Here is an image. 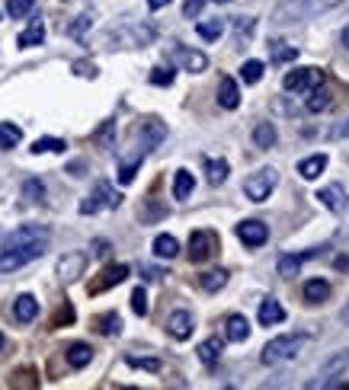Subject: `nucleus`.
<instances>
[{
	"mask_svg": "<svg viewBox=\"0 0 349 390\" xmlns=\"http://www.w3.org/2000/svg\"><path fill=\"white\" fill-rule=\"evenodd\" d=\"M49 250V244H16L0 250V272H16L23 265H29L32 259H39Z\"/></svg>",
	"mask_w": 349,
	"mask_h": 390,
	"instance_id": "nucleus-4",
	"label": "nucleus"
},
{
	"mask_svg": "<svg viewBox=\"0 0 349 390\" xmlns=\"http://www.w3.org/2000/svg\"><path fill=\"white\" fill-rule=\"evenodd\" d=\"M42 39H45V23L32 20V23H29V29H23V32H20V49H35V45H42Z\"/></svg>",
	"mask_w": 349,
	"mask_h": 390,
	"instance_id": "nucleus-24",
	"label": "nucleus"
},
{
	"mask_svg": "<svg viewBox=\"0 0 349 390\" xmlns=\"http://www.w3.org/2000/svg\"><path fill=\"white\" fill-rule=\"evenodd\" d=\"M221 352H224V339L212 336V339H205L202 346H199V362H202V365H215L218 358H221Z\"/></svg>",
	"mask_w": 349,
	"mask_h": 390,
	"instance_id": "nucleus-29",
	"label": "nucleus"
},
{
	"mask_svg": "<svg viewBox=\"0 0 349 390\" xmlns=\"http://www.w3.org/2000/svg\"><path fill=\"white\" fill-rule=\"evenodd\" d=\"M176 253H180V240H176L173 234H157V237H154V256L173 259Z\"/></svg>",
	"mask_w": 349,
	"mask_h": 390,
	"instance_id": "nucleus-26",
	"label": "nucleus"
},
{
	"mask_svg": "<svg viewBox=\"0 0 349 390\" xmlns=\"http://www.w3.org/2000/svg\"><path fill=\"white\" fill-rule=\"evenodd\" d=\"M202 7H205V0H186V4H183V16H186V20H196V16L202 13Z\"/></svg>",
	"mask_w": 349,
	"mask_h": 390,
	"instance_id": "nucleus-47",
	"label": "nucleus"
},
{
	"mask_svg": "<svg viewBox=\"0 0 349 390\" xmlns=\"http://www.w3.org/2000/svg\"><path fill=\"white\" fill-rule=\"evenodd\" d=\"M64 358H68L71 368H87V365L93 362V348L87 346V342H74V346H68Z\"/></svg>",
	"mask_w": 349,
	"mask_h": 390,
	"instance_id": "nucleus-22",
	"label": "nucleus"
},
{
	"mask_svg": "<svg viewBox=\"0 0 349 390\" xmlns=\"http://www.w3.org/2000/svg\"><path fill=\"white\" fill-rule=\"evenodd\" d=\"M23 195H26L29 202H42V199H45L42 180H26V182H23Z\"/></svg>",
	"mask_w": 349,
	"mask_h": 390,
	"instance_id": "nucleus-42",
	"label": "nucleus"
},
{
	"mask_svg": "<svg viewBox=\"0 0 349 390\" xmlns=\"http://www.w3.org/2000/svg\"><path fill=\"white\" fill-rule=\"evenodd\" d=\"M276 186H279V173H276L273 167H263V170H257V173H250L244 180V195L250 199V202H266Z\"/></svg>",
	"mask_w": 349,
	"mask_h": 390,
	"instance_id": "nucleus-5",
	"label": "nucleus"
},
{
	"mask_svg": "<svg viewBox=\"0 0 349 390\" xmlns=\"http://www.w3.org/2000/svg\"><path fill=\"white\" fill-rule=\"evenodd\" d=\"M253 26H257L253 16H238V20H234V35H238V42H247V39H250Z\"/></svg>",
	"mask_w": 349,
	"mask_h": 390,
	"instance_id": "nucleus-41",
	"label": "nucleus"
},
{
	"mask_svg": "<svg viewBox=\"0 0 349 390\" xmlns=\"http://www.w3.org/2000/svg\"><path fill=\"white\" fill-rule=\"evenodd\" d=\"M257 320H259V327H276V323L286 320V307H282L276 298H266L263 304H259Z\"/></svg>",
	"mask_w": 349,
	"mask_h": 390,
	"instance_id": "nucleus-17",
	"label": "nucleus"
},
{
	"mask_svg": "<svg viewBox=\"0 0 349 390\" xmlns=\"http://www.w3.org/2000/svg\"><path fill=\"white\" fill-rule=\"evenodd\" d=\"M199 285H202L209 294L221 291V288L228 285V272H224V269H212V272H205L202 279H199Z\"/></svg>",
	"mask_w": 349,
	"mask_h": 390,
	"instance_id": "nucleus-31",
	"label": "nucleus"
},
{
	"mask_svg": "<svg viewBox=\"0 0 349 390\" xmlns=\"http://www.w3.org/2000/svg\"><path fill=\"white\" fill-rule=\"evenodd\" d=\"M132 368H145V371H161V358H138V356H128L125 358Z\"/></svg>",
	"mask_w": 349,
	"mask_h": 390,
	"instance_id": "nucleus-44",
	"label": "nucleus"
},
{
	"mask_svg": "<svg viewBox=\"0 0 349 390\" xmlns=\"http://www.w3.org/2000/svg\"><path fill=\"white\" fill-rule=\"evenodd\" d=\"M112 138H116V122H106V125L97 132V141L103 147H112Z\"/></svg>",
	"mask_w": 349,
	"mask_h": 390,
	"instance_id": "nucleus-46",
	"label": "nucleus"
},
{
	"mask_svg": "<svg viewBox=\"0 0 349 390\" xmlns=\"http://www.w3.org/2000/svg\"><path fill=\"white\" fill-rule=\"evenodd\" d=\"M119 205H122V195L103 180V182H97L93 192L80 202V215H97V211H103V208H119Z\"/></svg>",
	"mask_w": 349,
	"mask_h": 390,
	"instance_id": "nucleus-6",
	"label": "nucleus"
},
{
	"mask_svg": "<svg viewBox=\"0 0 349 390\" xmlns=\"http://www.w3.org/2000/svg\"><path fill=\"white\" fill-rule=\"evenodd\" d=\"M215 4H231V0H215Z\"/></svg>",
	"mask_w": 349,
	"mask_h": 390,
	"instance_id": "nucleus-57",
	"label": "nucleus"
},
{
	"mask_svg": "<svg viewBox=\"0 0 349 390\" xmlns=\"http://www.w3.org/2000/svg\"><path fill=\"white\" fill-rule=\"evenodd\" d=\"M192 189H196V180H192V173H189V170H176V176H173V199L186 202L189 195H192Z\"/></svg>",
	"mask_w": 349,
	"mask_h": 390,
	"instance_id": "nucleus-28",
	"label": "nucleus"
},
{
	"mask_svg": "<svg viewBox=\"0 0 349 390\" xmlns=\"http://www.w3.org/2000/svg\"><path fill=\"white\" fill-rule=\"evenodd\" d=\"M343 0H286L282 7H276L273 23L276 26H286V23L295 20H307V16H317V13H327V10L340 7Z\"/></svg>",
	"mask_w": 349,
	"mask_h": 390,
	"instance_id": "nucleus-1",
	"label": "nucleus"
},
{
	"mask_svg": "<svg viewBox=\"0 0 349 390\" xmlns=\"http://www.w3.org/2000/svg\"><path fill=\"white\" fill-rule=\"evenodd\" d=\"M132 310L138 317L147 314V294H145V288H135V291H132Z\"/></svg>",
	"mask_w": 349,
	"mask_h": 390,
	"instance_id": "nucleus-45",
	"label": "nucleus"
},
{
	"mask_svg": "<svg viewBox=\"0 0 349 390\" xmlns=\"http://www.w3.org/2000/svg\"><path fill=\"white\" fill-rule=\"evenodd\" d=\"M305 342H307V333L276 336V339L266 342V348H263V356H259V362H263V365H282V362H288V358L298 356Z\"/></svg>",
	"mask_w": 349,
	"mask_h": 390,
	"instance_id": "nucleus-2",
	"label": "nucleus"
},
{
	"mask_svg": "<svg viewBox=\"0 0 349 390\" xmlns=\"http://www.w3.org/2000/svg\"><path fill=\"white\" fill-rule=\"evenodd\" d=\"M327 163H330L327 153H311V157H305V161L298 163L301 180H317V176H321L324 170H327Z\"/></svg>",
	"mask_w": 349,
	"mask_h": 390,
	"instance_id": "nucleus-19",
	"label": "nucleus"
},
{
	"mask_svg": "<svg viewBox=\"0 0 349 390\" xmlns=\"http://www.w3.org/2000/svg\"><path fill=\"white\" fill-rule=\"evenodd\" d=\"M84 170H87L84 161H77V163H71V167H68V173H71V176H84Z\"/></svg>",
	"mask_w": 349,
	"mask_h": 390,
	"instance_id": "nucleus-51",
	"label": "nucleus"
},
{
	"mask_svg": "<svg viewBox=\"0 0 349 390\" xmlns=\"http://www.w3.org/2000/svg\"><path fill=\"white\" fill-rule=\"evenodd\" d=\"M154 39H157V29L151 23H125V26L109 32V42L122 45V49H145Z\"/></svg>",
	"mask_w": 349,
	"mask_h": 390,
	"instance_id": "nucleus-3",
	"label": "nucleus"
},
{
	"mask_svg": "<svg viewBox=\"0 0 349 390\" xmlns=\"http://www.w3.org/2000/svg\"><path fill=\"white\" fill-rule=\"evenodd\" d=\"M192 329H196V323H192V314H189V310H173V314H170L167 333L173 336V339H189Z\"/></svg>",
	"mask_w": 349,
	"mask_h": 390,
	"instance_id": "nucleus-15",
	"label": "nucleus"
},
{
	"mask_svg": "<svg viewBox=\"0 0 349 390\" xmlns=\"http://www.w3.org/2000/svg\"><path fill=\"white\" fill-rule=\"evenodd\" d=\"M224 336H228L231 342H247V336H250V323H247L244 314H231L228 320H224Z\"/></svg>",
	"mask_w": 349,
	"mask_h": 390,
	"instance_id": "nucleus-21",
	"label": "nucleus"
},
{
	"mask_svg": "<svg viewBox=\"0 0 349 390\" xmlns=\"http://www.w3.org/2000/svg\"><path fill=\"white\" fill-rule=\"evenodd\" d=\"M128 279V265H106L103 272H99V279L90 282V294H99V291H109V288L122 285V282Z\"/></svg>",
	"mask_w": 349,
	"mask_h": 390,
	"instance_id": "nucleus-12",
	"label": "nucleus"
},
{
	"mask_svg": "<svg viewBox=\"0 0 349 390\" xmlns=\"http://www.w3.org/2000/svg\"><path fill=\"white\" fill-rule=\"evenodd\" d=\"M276 141H279V132H276L273 122H259V125L253 128V144H257L259 151H269Z\"/></svg>",
	"mask_w": 349,
	"mask_h": 390,
	"instance_id": "nucleus-23",
	"label": "nucleus"
},
{
	"mask_svg": "<svg viewBox=\"0 0 349 390\" xmlns=\"http://www.w3.org/2000/svg\"><path fill=\"white\" fill-rule=\"evenodd\" d=\"M295 58H298V49H295V45L279 42V39L269 42V61L273 64H288V61H295Z\"/></svg>",
	"mask_w": 349,
	"mask_h": 390,
	"instance_id": "nucleus-27",
	"label": "nucleus"
},
{
	"mask_svg": "<svg viewBox=\"0 0 349 390\" xmlns=\"http://www.w3.org/2000/svg\"><path fill=\"white\" fill-rule=\"evenodd\" d=\"M97 329H99L103 336H119V333H122V317H119V314H103V317L97 320Z\"/></svg>",
	"mask_w": 349,
	"mask_h": 390,
	"instance_id": "nucleus-36",
	"label": "nucleus"
},
{
	"mask_svg": "<svg viewBox=\"0 0 349 390\" xmlns=\"http://www.w3.org/2000/svg\"><path fill=\"white\" fill-rule=\"evenodd\" d=\"M205 173H209L212 186H221L228 180V161H205Z\"/></svg>",
	"mask_w": 349,
	"mask_h": 390,
	"instance_id": "nucleus-34",
	"label": "nucleus"
},
{
	"mask_svg": "<svg viewBox=\"0 0 349 390\" xmlns=\"http://www.w3.org/2000/svg\"><path fill=\"white\" fill-rule=\"evenodd\" d=\"M13 317L20 323H32L35 317H39V301H35L32 294H20V298L13 301Z\"/></svg>",
	"mask_w": 349,
	"mask_h": 390,
	"instance_id": "nucleus-20",
	"label": "nucleus"
},
{
	"mask_svg": "<svg viewBox=\"0 0 349 390\" xmlns=\"http://www.w3.org/2000/svg\"><path fill=\"white\" fill-rule=\"evenodd\" d=\"M343 132H346V134H349V125H346V128H343Z\"/></svg>",
	"mask_w": 349,
	"mask_h": 390,
	"instance_id": "nucleus-58",
	"label": "nucleus"
},
{
	"mask_svg": "<svg viewBox=\"0 0 349 390\" xmlns=\"http://www.w3.org/2000/svg\"><path fill=\"white\" fill-rule=\"evenodd\" d=\"M93 253H97V256H106V253H109V244H106V240H97V244H93Z\"/></svg>",
	"mask_w": 349,
	"mask_h": 390,
	"instance_id": "nucleus-52",
	"label": "nucleus"
},
{
	"mask_svg": "<svg viewBox=\"0 0 349 390\" xmlns=\"http://www.w3.org/2000/svg\"><path fill=\"white\" fill-rule=\"evenodd\" d=\"M141 272H145V279H147V282H157V279H164V275H167L164 269H151V265H145Z\"/></svg>",
	"mask_w": 349,
	"mask_h": 390,
	"instance_id": "nucleus-50",
	"label": "nucleus"
},
{
	"mask_svg": "<svg viewBox=\"0 0 349 390\" xmlns=\"http://www.w3.org/2000/svg\"><path fill=\"white\" fill-rule=\"evenodd\" d=\"M317 202L324 205L327 211H343V202H346V189L340 186V182H330V186H324L321 192L314 195Z\"/></svg>",
	"mask_w": 349,
	"mask_h": 390,
	"instance_id": "nucleus-16",
	"label": "nucleus"
},
{
	"mask_svg": "<svg viewBox=\"0 0 349 390\" xmlns=\"http://www.w3.org/2000/svg\"><path fill=\"white\" fill-rule=\"evenodd\" d=\"M196 32L202 35L205 42H218V39H221V32H224V20H202L196 26Z\"/></svg>",
	"mask_w": 349,
	"mask_h": 390,
	"instance_id": "nucleus-33",
	"label": "nucleus"
},
{
	"mask_svg": "<svg viewBox=\"0 0 349 390\" xmlns=\"http://www.w3.org/2000/svg\"><path fill=\"white\" fill-rule=\"evenodd\" d=\"M321 84H324V70L321 68H295L282 77V87H286L288 93H311Z\"/></svg>",
	"mask_w": 349,
	"mask_h": 390,
	"instance_id": "nucleus-7",
	"label": "nucleus"
},
{
	"mask_svg": "<svg viewBox=\"0 0 349 390\" xmlns=\"http://www.w3.org/2000/svg\"><path fill=\"white\" fill-rule=\"evenodd\" d=\"M218 106L221 109H238L240 106V90L234 77H221V84H218Z\"/></svg>",
	"mask_w": 349,
	"mask_h": 390,
	"instance_id": "nucleus-18",
	"label": "nucleus"
},
{
	"mask_svg": "<svg viewBox=\"0 0 349 390\" xmlns=\"http://www.w3.org/2000/svg\"><path fill=\"white\" fill-rule=\"evenodd\" d=\"M340 320L349 327V301H346V307H343V310H340Z\"/></svg>",
	"mask_w": 349,
	"mask_h": 390,
	"instance_id": "nucleus-54",
	"label": "nucleus"
},
{
	"mask_svg": "<svg viewBox=\"0 0 349 390\" xmlns=\"http://www.w3.org/2000/svg\"><path fill=\"white\" fill-rule=\"evenodd\" d=\"M321 250H307V253H286V256L279 259V265H276V272H279L282 279H295L301 272V265H305V259L317 256Z\"/></svg>",
	"mask_w": 349,
	"mask_h": 390,
	"instance_id": "nucleus-14",
	"label": "nucleus"
},
{
	"mask_svg": "<svg viewBox=\"0 0 349 390\" xmlns=\"http://www.w3.org/2000/svg\"><path fill=\"white\" fill-rule=\"evenodd\" d=\"M35 10V0H7V13L13 16V20H23V16H29Z\"/></svg>",
	"mask_w": 349,
	"mask_h": 390,
	"instance_id": "nucleus-40",
	"label": "nucleus"
},
{
	"mask_svg": "<svg viewBox=\"0 0 349 390\" xmlns=\"http://www.w3.org/2000/svg\"><path fill=\"white\" fill-rule=\"evenodd\" d=\"M170 61L180 64V68L189 70V74H202V70L209 68V58L196 49H186V45H173V49H170Z\"/></svg>",
	"mask_w": 349,
	"mask_h": 390,
	"instance_id": "nucleus-9",
	"label": "nucleus"
},
{
	"mask_svg": "<svg viewBox=\"0 0 349 390\" xmlns=\"http://www.w3.org/2000/svg\"><path fill=\"white\" fill-rule=\"evenodd\" d=\"M170 4H173V0H147L151 10H164V7H170Z\"/></svg>",
	"mask_w": 349,
	"mask_h": 390,
	"instance_id": "nucleus-53",
	"label": "nucleus"
},
{
	"mask_svg": "<svg viewBox=\"0 0 349 390\" xmlns=\"http://www.w3.org/2000/svg\"><path fill=\"white\" fill-rule=\"evenodd\" d=\"M327 298H330V282H324V279L305 282V301L307 304H324Z\"/></svg>",
	"mask_w": 349,
	"mask_h": 390,
	"instance_id": "nucleus-25",
	"label": "nucleus"
},
{
	"mask_svg": "<svg viewBox=\"0 0 349 390\" xmlns=\"http://www.w3.org/2000/svg\"><path fill=\"white\" fill-rule=\"evenodd\" d=\"M20 141H23L20 125H13V122H0V151H13Z\"/></svg>",
	"mask_w": 349,
	"mask_h": 390,
	"instance_id": "nucleus-30",
	"label": "nucleus"
},
{
	"mask_svg": "<svg viewBox=\"0 0 349 390\" xmlns=\"http://www.w3.org/2000/svg\"><path fill=\"white\" fill-rule=\"evenodd\" d=\"M64 147H68V144H64L61 138H39L29 151H32V153H64Z\"/></svg>",
	"mask_w": 349,
	"mask_h": 390,
	"instance_id": "nucleus-37",
	"label": "nucleus"
},
{
	"mask_svg": "<svg viewBox=\"0 0 349 390\" xmlns=\"http://www.w3.org/2000/svg\"><path fill=\"white\" fill-rule=\"evenodd\" d=\"M330 103H333V99H330V93H327V90H317V87H314L305 109H307V112H324V109H330Z\"/></svg>",
	"mask_w": 349,
	"mask_h": 390,
	"instance_id": "nucleus-39",
	"label": "nucleus"
},
{
	"mask_svg": "<svg viewBox=\"0 0 349 390\" xmlns=\"http://www.w3.org/2000/svg\"><path fill=\"white\" fill-rule=\"evenodd\" d=\"M71 320H74V307H71V304H64L61 310H58V314H55V320H51V327H61V323H71Z\"/></svg>",
	"mask_w": 349,
	"mask_h": 390,
	"instance_id": "nucleus-49",
	"label": "nucleus"
},
{
	"mask_svg": "<svg viewBox=\"0 0 349 390\" xmlns=\"http://www.w3.org/2000/svg\"><path fill=\"white\" fill-rule=\"evenodd\" d=\"M138 134H141V147H138V151L141 153H151L154 147L167 138V125H164V122H157V119H147V122H141Z\"/></svg>",
	"mask_w": 349,
	"mask_h": 390,
	"instance_id": "nucleus-13",
	"label": "nucleus"
},
{
	"mask_svg": "<svg viewBox=\"0 0 349 390\" xmlns=\"http://www.w3.org/2000/svg\"><path fill=\"white\" fill-rule=\"evenodd\" d=\"M218 253V234L215 230H192L189 234V259L192 263H205Z\"/></svg>",
	"mask_w": 349,
	"mask_h": 390,
	"instance_id": "nucleus-8",
	"label": "nucleus"
},
{
	"mask_svg": "<svg viewBox=\"0 0 349 390\" xmlns=\"http://www.w3.org/2000/svg\"><path fill=\"white\" fill-rule=\"evenodd\" d=\"M84 269H87V253H64L61 259H58V279L64 282V285H71V282H77L80 275H84Z\"/></svg>",
	"mask_w": 349,
	"mask_h": 390,
	"instance_id": "nucleus-10",
	"label": "nucleus"
},
{
	"mask_svg": "<svg viewBox=\"0 0 349 390\" xmlns=\"http://www.w3.org/2000/svg\"><path fill=\"white\" fill-rule=\"evenodd\" d=\"M176 80V70L173 68H154L151 70V84L154 87H170Z\"/></svg>",
	"mask_w": 349,
	"mask_h": 390,
	"instance_id": "nucleus-43",
	"label": "nucleus"
},
{
	"mask_svg": "<svg viewBox=\"0 0 349 390\" xmlns=\"http://www.w3.org/2000/svg\"><path fill=\"white\" fill-rule=\"evenodd\" d=\"M0 348H4V333H0Z\"/></svg>",
	"mask_w": 349,
	"mask_h": 390,
	"instance_id": "nucleus-56",
	"label": "nucleus"
},
{
	"mask_svg": "<svg viewBox=\"0 0 349 390\" xmlns=\"http://www.w3.org/2000/svg\"><path fill=\"white\" fill-rule=\"evenodd\" d=\"M141 161H145V153H135L132 161H122V167H119V182L122 186H128V182H135V176H138V170H141Z\"/></svg>",
	"mask_w": 349,
	"mask_h": 390,
	"instance_id": "nucleus-32",
	"label": "nucleus"
},
{
	"mask_svg": "<svg viewBox=\"0 0 349 390\" xmlns=\"http://www.w3.org/2000/svg\"><path fill=\"white\" fill-rule=\"evenodd\" d=\"M74 74L77 77H90L93 80V77H97V64L93 61H74Z\"/></svg>",
	"mask_w": 349,
	"mask_h": 390,
	"instance_id": "nucleus-48",
	"label": "nucleus"
},
{
	"mask_svg": "<svg viewBox=\"0 0 349 390\" xmlns=\"http://www.w3.org/2000/svg\"><path fill=\"white\" fill-rule=\"evenodd\" d=\"M343 49H346V51H349V26H346V29H343Z\"/></svg>",
	"mask_w": 349,
	"mask_h": 390,
	"instance_id": "nucleus-55",
	"label": "nucleus"
},
{
	"mask_svg": "<svg viewBox=\"0 0 349 390\" xmlns=\"http://www.w3.org/2000/svg\"><path fill=\"white\" fill-rule=\"evenodd\" d=\"M263 61H244V68H240V80L244 84H259L263 80Z\"/></svg>",
	"mask_w": 349,
	"mask_h": 390,
	"instance_id": "nucleus-38",
	"label": "nucleus"
},
{
	"mask_svg": "<svg viewBox=\"0 0 349 390\" xmlns=\"http://www.w3.org/2000/svg\"><path fill=\"white\" fill-rule=\"evenodd\" d=\"M238 240L244 246H250V250H257V246H263L266 240H269V227H266L263 221H240L238 224Z\"/></svg>",
	"mask_w": 349,
	"mask_h": 390,
	"instance_id": "nucleus-11",
	"label": "nucleus"
},
{
	"mask_svg": "<svg viewBox=\"0 0 349 390\" xmlns=\"http://www.w3.org/2000/svg\"><path fill=\"white\" fill-rule=\"evenodd\" d=\"M90 26H93V16L90 13H80L68 26V35H71V39H77V42H84V39H87V29H90Z\"/></svg>",
	"mask_w": 349,
	"mask_h": 390,
	"instance_id": "nucleus-35",
	"label": "nucleus"
}]
</instances>
